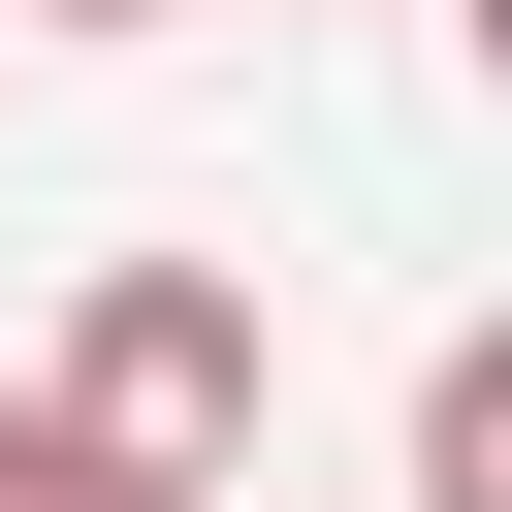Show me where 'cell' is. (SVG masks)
Returning <instances> with one entry per match:
<instances>
[{
	"label": "cell",
	"mask_w": 512,
	"mask_h": 512,
	"mask_svg": "<svg viewBox=\"0 0 512 512\" xmlns=\"http://www.w3.org/2000/svg\"><path fill=\"white\" fill-rule=\"evenodd\" d=\"M64 448H128L160 512H224L256 480V288L224 256H96V320H64V384H32Z\"/></svg>",
	"instance_id": "6da1fadb"
},
{
	"label": "cell",
	"mask_w": 512,
	"mask_h": 512,
	"mask_svg": "<svg viewBox=\"0 0 512 512\" xmlns=\"http://www.w3.org/2000/svg\"><path fill=\"white\" fill-rule=\"evenodd\" d=\"M416 512H512V352H416Z\"/></svg>",
	"instance_id": "7a4b0ae2"
},
{
	"label": "cell",
	"mask_w": 512,
	"mask_h": 512,
	"mask_svg": "<svg viewBox=\"0 0 512 512\" xmlns=\"http://www.w3.org/2000/svg\"><path fill=\"white\" fill-rule=\"evenodd\" d=\"M0 512H160V480H128V448H64V416L0 384Z\"/></svg>",
	"instance_id": "3957f363"
},
{
	"label": "cell",
	"mask_w": 512,
	"mask_h": 512,
	"mask_svg": "<svg viewBox=\"0 0 512 512\" xmlns=\"http://www.w3.org/2000/svg\"><path fill=\"white\" fill-rule=\"evenodd\" d=\"M32 32H160V0H32Z\"/></svg>",
	"instance_id": "277c9868"
}]
</instances>
